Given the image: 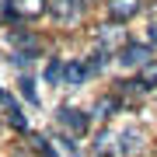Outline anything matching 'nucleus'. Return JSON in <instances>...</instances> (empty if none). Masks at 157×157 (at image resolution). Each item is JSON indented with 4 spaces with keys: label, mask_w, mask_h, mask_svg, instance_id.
I'll use <instances>...</instances> for the list:
<instances>
[{
    "label": "nucleus",
    "mask_w": 157,
    "mask_h": 157,
    "mask_svg": "<svg viewBox=\"0 0 157 157\" xmlns=\"http://www.w3.org/2000/svg\"><path fill=\"white\" fill-rule=\"evenodd\" d=\"M56 122L67 129L70 136H77V140L91 133V112H80V108H70V105L56 112Z\"/></svg>",
    "instance_id": "7ed1b4c3"
},
{
    "label": "nucleus",
    "mask_w": 157,
    "mask_h": 157,
    "mask_svg": "<svg viewBox=\"0 0 157 157\" xmlns=\"http://www.w3.org/2000/svg\"><path fill=\"white\" fill-rule=\"evenodd\" d=\"M140 11H143V0H105V14L115 25H126L133 17H140Z\"/></svg>",
    "instance_id": "20e7f679"
},
{
    "label": "nucleus",
    "mask_w": 157,
    "mask_h": 157,
    "mask_svg": "<svg viewBox=\"0 0 157 157\" xmlns=\"http://www.w3.org/2000/svg\"><path fill=\"white\" fill-rule=\"evenodd\" d=\"M80 4H87V7H91V4H94V0H80Z\"/></svg>",
    "instance_id": "a211bd4d"
},
{
    "label": "nucleus",
    "mask_w": 157,
    "mask_h": 157,
    "mask_svg": "<svg viewBox=\"0 0 157 157\" xmlns=\"http://www.w3.org/2000/svg\"><path fill=\"white\" fill-rule=\"evenodd\" d=\"M87 77H91L87 59H67V67H63V84L67 87H80Z\"/></svg>",
    "instance_id": "1a4fd4ad"
},
{
    "label": "nucleus",
    "mask_w": 157,
    "mask_h": 157,
    "mask_svg": "<svg viewBox=\"0 0 157 157\" xmlns=\"http://www.w3.org/2000/svg\"><path fill=\"white\" fill-rule=\"evenodd\" d=\"M94 42H98V52H108V56H119V52L129 45L122 25H115V21L98 25V28H94Z\"/></svg>",
    "instance_id": "f03ea898"
},
{
    "label": "nucleus",
    "mask_w": 157,
    "mask_h": 157,
    "mask_svg": "<svg viewBox=\"0 0 157 157\" xmlns=\"http://www.w3.org/2000/svg\"><path fill=\"white\" fill-rule=\"evenodd\" d=\"M11 45H14L17 52H25L28 59H35V56H39V49H42V42L35 39L32 32H17V28L11 32Z\"/></svg>",
    "instance_id": "9d476101"
},
{
    "label": "nucleus",
    "mask_w": 157,
    "mask_h": 157,
    "mask_svg": "<svg viewBox=\"0 0 157 157\" xmlns=\"http://www.w3.org/2000/svg\"><path fill=\"white\" fill-rule=\"evenodd\" d=\"M136 77H140L147 87H157V59H150L143 70H136Z\"/></svg>",
    "instance_id": "2eb2a0df"
},
{
    "label": "nucleus",
    "mask_w": 157,
    "mask_h": 157,
    "mask_svg": "<svg viewBox=\"0 0 157 157\" xmlns=\"http://www.w3.org/2000/svg\"><path fill=\"white\" fill-rule=\"evenodd\" d=\"M112 143H115L112 133H98V140H94V157H112Z\"/></svg>",
    "instance_id": "4468645a"
},
{
    "label": "nucleus",
    "mask_w": 157,
    "mask_h": 157,
    "mask_svg": "<svg viewBox=\"0 0 157 157\" xmlns=\"http://www.w3.org/2000/svg\"><path fill=\"white\" fill-rule=\"evenodd\" d=\"M143 147H147V136H143V129H136V126H129L119 133V154H126V157H136V154H143Z\"/></svg>",
    "instance_id": "0eeeda50"
},
{
    "label": "nucleus",
    "mask_w": 157,
    "mask_h": 157,
    "mask_svg": "<svg viewBox=\"0 0 157 157\" xmlns=\"http://www.w3.org/2000/svg\"><path fill=\"white\" fill-rule=\"evenodd\" d=\"M0 108H4V119H7V126H14L17 133H32L28 129V119H25V112H21V105L4 91V98H0Z\"/></svg>",
    "instance_id": "6e6552de"
},
{
    "label": "nucleus",
    "mask_w": 157,
    "mask_h": 157,
    "mask_svg": "<svg viewBox=\"0 0 157 157\" xmlns=\"http://www.w3.org/2000/svg\"><path fill=\"white\" fill-rule=\"evenodd\" d=\"M0 98H4V91H0Z\"/></svg>",
    "instance_id": "6ab92c4d"
},
{
    "label": "nucleus",
    "mask_w": 157,
    "mask_h": 157,
    "mask_svg": "<svg viewBox=\"0 0 157 157\" xmlns=\"http://www.w3.org/2000/svg\"><path fill=\"white\" fill-rule=\"evenodd\" d=\"M119 108H122V101H119V98L112 94V91H108V94H101V98L94 101V108H91V115H94L98 122H108V119H112V115L119 112Z\"/></svg>",
    "instance_id": "9b49d317"
},
{
    "label": "nucleus",
    "mask_w": 157,
    "mask_h": 157,
    "mask_svg": "<svg viewBox=\"0 0 157 157\" xmlns=\"http://www.w3.org/2000/svg\"><path fill=\"white\" fill-rule=\"evenodd\" d=\"M49 17L63 28H77L87 17V4H80V0H49Z\"/></svg>",
    "instance_id": "f257e3e1"
},
{
    "label": "nucleus",
    "mask_w": 157,
    "mask_h": 157,
    "mask_svg": "<svg viewBox=\"0 0 157 157\" xmlns=\"http://www.w3.org/2000/svg\"><path fill=\"white\" fill-rule=\"evenodd\" d=\"M63 67H67V59H49L45 63V84H63Z\"/></svg>",
    "instance_id": "f8f14e48"
},
{
    "label": "nucleus",
    "mask_w": 157,
    "mask_h": 157,
    "mask_svg": "<svg viewBox=\"0 0 157 157\" xmlns=\"http://www.w3.org/2000/svg\"><path fill=\"white\" fill-rule=\"evenodd\" d=\"M105 67H108V52H94V56L87 59V70H91V77H94V73H105Z\"/></svg>",
    "instance_id": "dca6fc26"
},
{
    "label": "nucleus",
    "mask_w": 157,
    "mask_h": 157,
    "mask_svg": "<svg viewBox=\"0 0 157 157\" xmlns=\"http://www.w3.org/2000/svg\"><path fill=\"white\" fill-rule=\"evenodd\" d=\"M115 59L122 63L126 70H143V67H147V63H150L154 56H150V45H147V42H129V45H126L122 52H119Z\"/></svg>",
    "instance_id": "39448f33"
},
{
    "label": "nucleus",
    "mask_w": 157,
    "mask_h": 157,
    "mask_svg": "<svg viewBox=\"0 0 157 157\" xmlns=\"http://www.w3.org/2000/svg\"><path fill=\"white\" fill-rule=\"evenodd\" d=\"M17 91H21V98L28 101V105H39V91H35V80L32 77H21V80H17Z\"/></svg>",
    "instance_id": "ddd939ff"
},
{
    "label": "nucleus",
    "mask_w": 157,
    "mask_h": 157,
    "mask_svg": "<svg viewBox=\"0 0 157 157\" xmlns=\"http://www.w3.org/2000/svg\"><path fill=\"white\" fill-rule=\"evenodd\" d=\"M14 21H39L49 14V0H11Z\"/></svg>",
    "instance_id": "423d86ee"
},
{
    "label": "nucleus",
    "mask_w": 157,
    "mask_h": 157,
    "mask_svg": "<svg viewBox=\"0 0 157 157\" xmlns=\"http://www.w3.org/2000/svg\"><path fill=\"white\" fill-rule=\"evenodd\" d=\"M150 32H154V35H150V42H157V25H154V28H150Z\"/></svg>",
    "instance_id": "f3484780"
}]
</instances>
